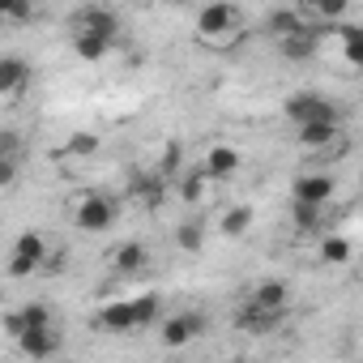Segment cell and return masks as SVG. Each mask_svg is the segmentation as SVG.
Returning a JSON list of instances; mask_svg holds the SVG:
<instances>
[{
  "instance_id": "1",
  "label": "cell",
  "mask_w": 363,
  "mask_h": 363,
  "mask_svg": "<svg viewBox=\"0 0 363 363\" xmlns=\"http://www.w3.org/2000/svg\"><path fill=\"white\" fill-rule=\"evenodd\" d=\"M162 312V299L158 295H137V299H111L99 308L94 325L103 333H133V329H150Z\"/></svg>"
},
{
  "instance_id": "2",
  "label": "cell",
  "mask_w": 363,
  "mask_h": 363,
  "mask_svg": "<svg viewBox=\"0 0 363 363\" xmlns=\"http://www.w3.org/2000/svg\"><path fill=\"white\" fill-rule=\"evenodd\" d=\"M193 30H197V39L210 43V48H231V43L240 39V30H244V18H240L235 5H227V0H214V5H206V9L197 13Z\"/></svg>"
},
{
  "instance_id": "3",
  "label": "cell",
  "mask_w": 363,
  "mask_h": 363,
  "mask_svg": "<svg viewBox=\"0 0 363 363\" xmlns=\"http://www.w3.org/2000/svg\"><path fill=\"white\" fill-rule=\"evenodd\" d=\"M282 111H286L291 124H342L346 120L333 99H320V94H308V90L303 94H291L282 103Z\"/></svg>"
},
{
  "instance_id": "4",
  "label": "cell",
  "mask_w": 363,
  "mask_h": 363,
  "mask_svg": "<svg viewBox=\"0 0 363 363\" xmlns=\"http://www.w3.org/2000/svg\"><path fill=\"white\" fill-rule=\"evenodd\" d=\"M116 214H120V206H116L107 193H86V197L77 201V210H73V223H77L82 231H90V235H103V231L116 227Z\"/></svg>"
},
{
  "instance_id": "5",
  "label": "cell",
  "mask_w": 363,
  "mask_h": 363,
  "mask_svg": "<svg viewBox=\"0 0 363 363\" xmlns=\"http://www.w3.org/2000/svg\"><path fill=\"white\" fill-rule=\"evenodd\" d=\"M43 261H48V240L39 231H22L13 240V248H9V274L13 278H30V274L43 269Z\"/></svg>"
},
{
  "instance_id": "6",
  "label": "cell",
  "mask_w": 363,
  "mask_h": 363,
  "mask_svg": "<svg viewBox=\"0 0 363 363\" xmlns=\"http://www.w3.org/2000/svg\"><path fill=\"white\" fill-rule=\"evenodd\" d=\"M201 333H206V316H201V312H175V316H167V320L158 325V337H162V346H171V350L197 342Z\"/></svg>"
},
{
  "instance_id": "7",
  "label": "cell",
  "mask_w": 363,
  "mask_h": 363,
  "mask_svg": "<svg viewBox=\"0 0 363 363\" xmlns=\"http://www.w3.org/2000/svg\"><path fill=\"white\" fill-rule=\"evenodd\" d=\"M22 162H26V141L13 128H0V189L18 184Z\"/></svg>"
},
{
  "instance_id": "8",
  "label": "cell",
  "mask_w": 363,
  "mask_h": 363,
  "mask_svg": "<svg viewBox=\"0 0 363 363\" xmlns=\"http://www.w3.org/2000/svg\"><path fill=\"white\" fill-rule=\"evenodd\" d=\"M320 26H303V30H295V35H282L278 39V52H282V60H291V65H308L316 52H320Z\"/></svg>"
},
{
  "instance_id": "9",
  "label": "cell",
  "mask_w": 363,
  "mask_h": 363,
  "mask_svg": "<svg viewBox=\"0 0 363 363\" xmlns=\"http://www.w3.org/2000/svg\"><path fill=\"white\" fill-rule=\"evenodd\" d=\"M35 82V69L26 56H0V99H18Z\"/></svg>"
},
{
  "instance_id": "10",
  "label": "cell",
  "mask_w": 363,
  "mask_h": 363,
  "mask_svg": "<svg viewBox=\"0 0 363 363\" xmlns=\"http://www.w3.org/2000/svg\"><path fill=\"white\" fill-rule=\"evenodd\" d=\"M333 193H337V184H333V175H325V171L299 175L291 184V201H308V206H329Z\"/></svg>"
},
{
  "instance_id": "11",
  "label": "cell",
  "mask_w": 363,
  "mask_h": 363,
  "mask_svg": "<svg viewBox=\"0 0 363 363\" xmlns=\"http://www.w3.org/2000/svg\"><path fill=\"white\" fill-rule=\"evenodd\" d=\"M73 30H90V35H103V39H116L120 43V18L107 9V5H86L73 13Z\"/></svg>"
},
{
  "instance_id": "12",
  "label": "cell",
  "mask_w": 363,
  "mask_h": 363,
  "mask_svg": "<svg viewBox=\"0 0 363 363\" xmlns=\"http://www.w3.org/2000/svg\"><path fill=\"white\" fill-rule=\"evenodd\" d=\"M13 346H18L26 359H52V354L60 350V333H56V325H48V329H26V333H13Z\"/></svg>"
},
{
  "instance_id": "13",
  "label": "cell",
  "mask_w": 363,
  "mask_h": 363,
  "mask_svg": "<svg viewBox=\"0 0 363 363\" xmlns=\"http://www.w3.org/2000/svg\"><path fill=\"white\" fill-rule=\"evenodd\" d=\"M167 184H171V179H162L158 171H141V175H133L128 197H133V201H141L145 210H158V206L167 201Z\"/></svg>"
},
{
  "instance_id": "14",
  "label": "cell",
  "mask_w": 363,
  "mask_h": 363,
  "mask_svg": "<svg viewBox=\"0 0 363 363\" xmlns=\"http://www.w3.org/2000/svg\"><path fill=\"white\" fill-rule=\"evenodd\" d=\"M248 303L269 308V312H286V308H291V286H286L282 278H265V282H257V286L248 291Z\"/></svg>"
},
{
  "instance_id": "15",
  "label": "cell",
  "mask_w": 363,
  "mask_h": 363,
  "mask_svg": "<svg viewBox=\"0 0 363 363\" xmlns=\"http://www.w3.org/2000/svg\"><path fill=\"white\" fill-rule=\"evenodd\" d=\"M5 325H9V333H26V329H48V325H56V316H52L48 303H22Z\"/></svg>"
},
{
  "instance_id": "16",
  "label": "cell",
  "mask_w": 363,
  "mask_h": 363,
  "mask_svg": "<svg viewBox=\"0 0 363 363\" xmlns=\"http://www.w3.org/2000/svg\"><path fill=\"white\" fill-rule=\"evenodd\" d=\"M282 316H286V312H269V308L244 303V308H240V316H235V325H240L244 333H274V329L282 325Z\"/></svg>"
},
{
  "instance_id": "17",
  "label": "cell",
  "mask_w": 363,
  "mask_h": 363,
  "mask_svg": "<svg viewBox=\"0 0 363 363\" xmlns=\"http://www.w3.org/2000/svg\"><path fill=\"white\" fill-rule=\"evenodd\" d=\"M337 137H342V124H295V141H299V150H308V154L325 150V145L337 141Z\"/></svg>"
},
{
  "instance_id": "18",
  "label": "cell",
  "mask_w": 363,
  "mask_h": 363,
  "mask_svg": "<svg viewBox=\"0 0 363 363\" xmlns=\"http://www.w3.org/2000/svg\"><path fill=\"white\" fill-rule=\"evenodd\" d=\"M240 171V150L235 145H210V154H206V175L210 179H227V175H235Z\"/></svg>"
},
{
  "instance_id": "19",
  "label": "cell",
  "mask_w": 363,
  "mask_h": 363,
  "mask_svg": "<svg viewBox=\"0 0 363 363\" xmlns=\"http://www.w3.org/2000/svg\"><path fill=\"white\" fill-rule=\"evenodd\" d=\"M145 261H150V248L141 240H128V244H120L111 252V269L116 274H137V269H145Z\"/></svg>"
},
{
  "instance_id": "20",
  "label": "cell",
  "mask_w": 363,
  "mask_h": 363,
  "mask_svg": "<svg viewBox=\"0 0 363 363\" xmlns=\"http://www.w3.org/2000/svg\"><path fill=\"white\" fill-rule=\"evenodd\" d=\"M111 48H116V39H103V35H90V30H73V52L82 60H103Z\"/></svg>"
},
{
  "instance_id": "21",
  "label": "cell",
  "mask_w": 363,
  "mask_h": 363,
  "mask_svg": "<svg viewBox=\"0 0 363 363\" xmlns=\"http://www.w3.org/2000/svg\"><path fill=\"white\" fill-rule=\"evenodd\" d=\"M337 39H342V60H346V69H359V65H363V30H359L354 22H342V26H337Z\"/></svg>"
},
{
  "instance_id": "22",
  "label": "cell",
  "mask_w": 363,
  "mask_h": 363,
  "mask_svg": "<svg viewBox=\"0 0 363 363\" xmlns=\"http://www.w3.org/2000/svg\"><path fill=\"white\" fill-rule=\"evenodd\" d=\"M308 22H303V13L299 9H274L269 18H265V30L274 35V39H282V35H295V30H303Z\"/></svg>"
},
{
  "instance_id": "23",
  "label": "cell",
  "mask_w": 363,
  "mask_h": 363,
  "mask_svg": "<svg viewBox=\"0 0 363 363\" xmlns=\"http://www.w3.org/2000/svg\"><path fill=\"white\" fill-rule=\"evenodd\" d=\"M291 218H295V231H320L325 227V206L291 201Z\"/></svg>"
},
{
  "instance_id": "24",
  "label": "cell",
  "mask_w": 363,
  "mask_h": 363,
  "mask_svg": "<svg viewBox=\"0 0 363 363\" xmlns=\"http://www.w3.org/2000/svg\"><path fill=\"white\" fill-rule=\"evenodd\" d=\"M175 244H179V252H201V244H206V223H201V218L179 223V231H175Z\"/></svg>"
},
{
  "instance_id": "25",
  "label": "cell",
  "mask_w": 363,
  "mask_h": 363,
  "mask_svg": "<svg viewBox=\"0 0 363 363\" xmlns=\"http://www.w3.org/2000/svg\"><path fill=\"white\" fill-rule=\"evenodd\" d=\"M223 235H231V240H240L248 227H252V206H231L227 214H223Z\"/></svg>"
},
{
  "instance_id": "26",
  "label": "cell",
  "mask_w": 363,
  "mask_h": 363,
  "mask_svg": "<svg viewBox=\"0 0 363 363\" xmlns=\"http://www.w3.org/2000/svg\"><path fill=\"white\" fill-rule=\"evenodd\" d=\"M320 261H329V265H346V261H350V240L329 231V235L320 240Z\"/></svg>"
},
{
  "instance_id": "27",
  "label": "cell",
  "mask_w": 363,
  "mask_h": 363,
  "mask_svg": "<svg viewBox=\"0 0 363 363\" xmlns=\"http://www.w3.org/2000/svg\"><path fill=\"white\" fill-rule=\"evenodd\" d=\"M0 22L26 26V22H35V5H30V0H0Z\"/></svg>"
},
{
  "instance_id": "28",
  "label": "cell",
  "mask_w": 363,
  "mask_h": 363,
  "mask_svg": "<svg viewBox=\"0 0 363 363\" xmlns=\"http://www.w3.org/2000/svg\"><path fill=\"white\" fill-rule=\"evenodd\" d=\"M206 179H210L206 171H184V175H179V197H184L189 206L201 201V197H206Z\"/></svg>"
},
{
  "instance_id": "29",
  "label": "cell",
  "mask_w": 363,
  "mask_h": 363,
  "mask_svg": "<svg viewBox=\"0 0 363 363\" xmlns=\"http://www.w3.org/2000/svg\"><path fill=\"white\" fill-rule=\"evenodd\" d=\"M346 9H350V0H312V13L320 22H342Z\"/></svg>"
},
{
  "instance_id": "30",
  "label": "cell",
  "mask_w": 363,
  "mask_h": 363,
  "mask_svg": "<svg viewBox=\"0 0 363 363\" xmlns=\"http://www.w3.org/2000/svg\"><path fill=\"white\" fill-rule=\"evenodd\" d=\"M179 154H184V150H179V141H171V145L162 150V158H158V167H154V171H158L162 179H171V175L179 171Z\"/></svg>"
},
{
  "instance_id": "31",
  "label": "cell",
  "mask_w": 363,
  "mask_h": 363,
  "mask_svg": "<svg viewBox=\"0 0 363 363\" xmlns=\"http://www.w3.org/2000/svg\"><path fill=\"white\" fill-rule=\"evenodd\" d=\"M69 150H73V154H94V150H99V137H86V133H82V137H73Z\"/></svg>"
},
{
  "instance_id": "32",
  "label": "cell",
  "mask_w": 363,
  "mask_h": 363,
  "mask_svg": "<svg viewBox=\"0 0 363 363\" xmlns=\"http://www.w3.org/2000/svg\"><path fill=\"white\" fill-rule=\"evenodd\" d=\"M167 5H193V0H167Z\"/></svg>"
}]
</instances>
